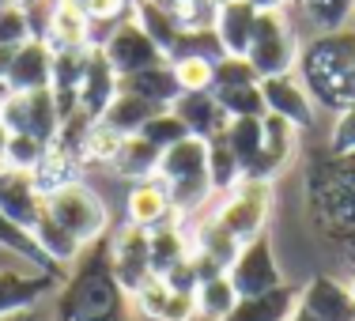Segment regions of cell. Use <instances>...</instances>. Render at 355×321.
<instances>
[{
	"instance_id": "6da1fadb",
	"label": "cell",
	"mask_w": 355,
	"mask_h": 321,
	"mask_svg": "<svg viewBox=\"0 0 355 321\" xmlns=\"http://www.w3.org/2000/svg\"><path fill=\"white\" fill-rule=\"evenodd\" d=\"M302 197L314 231L355 265V155L314 151L302 171Z\"/></svg>"
},
{
	"instance_id": "7a4b0ae2",
	"label": "cell",
	"mask_w": 355,
	"mask_h": 321,
	"mask_svg": "<svg viewBox=\"0 0 355 321\" xmlns=\"http://www.w3.org/2000/svg\"><path fill=\"white\" fill-rule=\"evenodd\" d=\"M53 321H132V299L110 268L106 238L87 246L53 295Z\"/></svg>"
},
{
	"instance_id": "3957f363",
	"label": "cell",
	"mask_w": 355,
	"mask_h": 321,
	"mask_svg": "<svg viewBox=\"0 0 355 321\" xmlns=\"http://www.w3.org/2000/svg\"><path fill=\"white\" fill-rule=\"evenodd\" d=\"M295 76L302 80L314 106L340 114L355 103V27L321 31L302 42Z\"/></svg>"
},
{
	"instance_id": "277c9868",
	"label": "cell",
	"mask_w": 355,
	"mask_h": 321,
	"mask_svg": "<svg viewBox=\"0 0 355 321\" xmlns=\"http://www.w3.org/2000/svg\"><path fill=\"white\" fill-rule=\"evenodd\" d=\"M155 178L171 193L178 219H197L208 208V200L216 197L212 178H208V144L197 137H185L174 148H166Z\"/></svg>"
},
{
	"instance_id": "5b68a950",
	"label": "cell",
	"mask_w": 355,
	"mask_h": 321,
	"mask_svg": "<svg viewBox=\"0 0 355 321\" xmlns=\"http://www.w3.org/2000/svg\"><path fill=\"white\" fill-rule=\"evenodd\" d=\"M46 216L53 219L69 238L80 242L83 250L95 246V242H103L106 234L114 231L110 208L103 205V197H98L87 182H76V185H69V189L46 197Z\"/></svg>"
},
{
	"instance_id": "8992f818",
	"label": "cell",
	"mask_w": 355,
	"mask_h": 321,
	"mask_svg": "<svg viewBox=\"0 0 355 321\" xmlns=\"http://www.w3.org/2000/svg\"><path fill=\"white\" fill-rule=\"evenodd\" d=\"M299 49H302L299 35H295L287 12H261L257 27H253V38H250V49H246V61L261 80L287 76L299 64Z\"/></svg>"
},
{
	"instance_id": "52a82bcc",
	"label": "cell",
	"mask_w": 355,
	"mask_h": 321,
	"mask_svg": "<svg viewBox=\"0 0 355 321\" xmlns=\"http://www.w3.org/2000/svg\"><path fill=\"white\" fill-rule=\"evenodd\" d=\"M212 216L242 242V246L253 238H261L265 227H268V216H272V182L242 178L234 189H227L223 197H219Z\"/></svg>"
},
{
	"instance_id": "ba28073f",
	"label": "cell",
	"mask_w": 355,
	"mask_h": 321,
	"mask_svg": "<svg viewBox=\"0 0 355 321\" xmlns=\"http://www.w3.org/2000/svg\"><path fill=\"white\" fill-rule=\"evenodd\" d=\"M212 95L223 106L227 117H265V98H261V76L250 69L246 57H219Z\"/></svg>"
},
{
	"instance_id": "9c48e42d",
	"label": "cell",
	"mask_w": 355,
	"mask_h": 321,
	"mask_svg": "<svg viewBox=\"0 0 355 321\" xmlns=\"http://www.w3.org/2000/svg\"><path fill=\"white\" fill-rule=\"evenodd\" d=\"M98 49H103V57L110 61V69L117 72V80L166 61V53L148 38V31H140V23L132 19V15H125L121 23H114V27L98 38Z\"/></svg>"
},
{
	"instance_id": "30bf717a",
	"label": "cell",
	"mask_w": 355,
	"mask_h": 321,
	"mask_svg": "<svg viewBox=\"0 0 355 321\" xmlns=\"http://www.w3.org/2000/svg\"><path fill=\"white\" fill-rule=\"evenodd\" d=\"M0 121L8 125V132H27V137L53 144L64 117H61V106H57L53 91L46 87V91H12L4 98Z\"/></svg>"
},
{
	"instance_id": "8fae6325",
	"label": "cell",
	"mask_w": 355,
	"mask_h": 321,
	"mask_svg": "<svg viewBox=\"0 0 355 321\" xmlns=\"http://www.w3.org/2000/svg\"><path fill=\"white\" fill-rule=\"evenodd\" d=\"M106 250H110V268H114L117 284L129 291V299L140 291L144 284L155 276L151 268V246H148V231L132 223H121L106 234Z\"/></svg>"
},
{
	"instance_id": "7c38bea8",
	"label": "cell",
	"mask_w": 355,
	"mask_h": 321,
	"mask_svg": "<svg viewBox=\"0 0 355 321\" xmlns=\"http://www.w3.org/2000/svg\"><path fill=\"white\" fill-rule=\"evenodd\" d=\"M227 276H231L239 299H250V295H265V291L284 287V272H280V261H276V253H272L268 234L246 242V246L239 250V257H234V265L227 268Z\"/></svg>"
},
{
	"instance_id": "4fadbf2b",
	"label": "cell",
	"mask_w": 355,
	"mask_h": 321,
	"mask_svg": "<svg viewBox=\"0 0 355 321\" xmlns=\"http://www.w3.org/2000/svg\"><path fill=\"white\" fill-rule=\"evenodd\" d=\"M57 272L49 268H0V318L38 310L57 295Z\"/></svg>"
},
{
	"instance_id": "5bb4252c",
	"label": "cell",
	"mask_w": 355,
	"mask_h": 321,
	"mask_svg": "<svg viewBox=\"0 0 355 321\" xmlns=\"http://www.w3.org/2000/svg\"><path fill=\"white\" fill-rule=\"evenodd\" d=\"M189 234H193V268H197V280L200 276H212V272H227L242 250V242L212 212H200L197 219H189Z\"/></svg>"
},
{
	"instance_id": "9a60e30c",
	"label": "cell",
	"mask_w": 355,
	"mask_h": 321,
	"mask_svg": "<svg viewBox=\"0 0 355 321\" xmlns=\"http://www.w3.org/2000/svg\"><path fill=\"white\" fill-rule=\"evenodd\" d=\"M261 98H265V114L280 117L287 121L291 129L306 132L310 125H314V98L306 95V87H302V80L295 72L287 76H268V80H261Z\"/></svg>"
},
{
	"instance_id": "2e32d148",
	"label": "cell",
	"mask_w": 355,
	"mask_h": 321,
	"mask_svg": "<svg viewBox=\"0 0 355 321\" xmlns=\"http://www.w3.org/2000/svg\"><path fill=\"white\" fill-rule=\"evenodd\" d=\"M132 310L148 321H197L193 291L166 284L163 276H151V280L132 295Z\"/></svg>"
},
{
	"instance_id": "e0dca14e",
	"label": "cell",
	"mask_w": 355,
	"mask_h": 321,
	"mask_svg": "<svg viewBox=\"0 0 355 321\" xmlns=\"http://www.w3.org/2000/svg\"><path fill=\"white\" fill-rule=\"evenodd\" d=\"M299 306L310 310L318 321H355V295L348 280H336L329 272L310 276L299 287Z\"/></svg>"
},
{
	"instance_id": "ac0fdd59",
	"label": "cell",
	"mask_w": 355,
	"mask_h": 321,
	"mask_svg": "<svg viewBox=\"0 0 355 321\" xmlns=\"http://www.w3.org/2000/svg\"><path fill=\"white\" fill-rule=\"evenodd\" d=\"M0 212L23 231H35V223L46 212V197L38 193L35 178L27 171H4L0 174Z\"/></svg>"
},
{
	"instance_id": "d6986e66",
	"label": "cell",
	"mask_w": 355,
	"mask_h": 321,
	"mask_svg": "<svg viewBox=\"0 0 355 321\" xmlns=\"http://www.w3.org/2000/svg\"><path fill=\"white\" fill-rule=\"evenodd\" d=\"M4 83L8 91H46L53 83V49L42 38H31L19 49H12Z\"/></svg>"
},
{
	"instance_id": "ffe728a7",
	"label": "cell",
	"mask_w": 355,
	"mask_h": 321,
	"mask_svg": "<svg viewBox=\"0 0 355 321\" xmlns=\"http://www.w3.org/2000/svg\"><path fill=\"white\" fill-rule=\"evenodd\" d=\"M117 72L110 69V61L103 57V49H91L87 53V69H83V80H80V91H76V110L87 114L91 121L106 114V106L117 98Z\"/></svg>"
},
{
	"instance_id": "44dd1931",
	"label": "cell",
	"mask_w": 355,
	"mask_h": 321,
	"mask_svg": "<svg viewBox=\"0 0 355 321\" xmlns=\"http://www.w3.org/2000/svg\"><path fill=\"white\" fill-rule=\"evenodd\" d=\"M257 8L250 0H223L216 8V23H212V35L223 49V57H246L253 27H257Z\"/></svg>"
},
{
	"instance_id": "7402d4cb",
	"label": "cell",
	"mask_w": 355,
	"mask_h": 321,
	"mask_svg": "<svg viewBox=\"0 0 355 321\" xmlns=\"http://www.w3.org/2000/svg\"><path fill=\"white\" fill-rule=\"evenodd\" d=\"M125 223L140 227V231H155V227L171 223L174 219V205H171V193L159 178L148 182H132L129 185V197H125Z\"/></svg>"
},
{
	"instance_id": "603a6c76",
	"label": "cell",
	"mask_w": 355,
	"mask_h": 321,
	"mask_svg": "<svg viewBox=\"0 0 355 321\" xmlns=\"http://www.w3.org/2000/svg\"><path fill=\"white\" fill-rule=\"evenodd\" d=\"M295 144H299V129H291L280 117L265 114V140H261V155H257V163H253L250 178L253 182H276V174L291 163Z\"/></svg>"
},
{
	"instance_id": "cb8c5ba5",
	"label": "cell",
	"mask_w": 355,
	"mask_h": 321,
	"mask_svg": "<svg viewBox=\"0 0 355 321\" xmlns=\"http://www.w3.org/2000/svg\"><path fill=\"white\" fill-rule=\"evenodd\" d=\"M148 246H151V268L155 276H166L174 268L193 261V234H189V219H171V223L148 231Z\"/></svg>"
},
{
	"instance_id": "d4e9b609",
	"label": "cell",
	"mask_w": 355,
	"mask_h": 321,
	"mask_svg": "<svg viewBox=\"0 0 355 321\" xmlns=\"http://www.w3.org/2000/svg\"><path fill=\"white\" fill-rule=\"evenodd\" d=\"M83 171H87L83 159L76 155L72 148H64L61 140H53L46 148V155L38 159V166L31 171V178H35L42 197H53V193H61V189H69V185L83 182Z\"/></svg>"
},
{
	"instance_id": "484cf974",
	"label": "cell",
	"mask_w": 355,
	"mask_h": 321,
	"mask_svg": "<svg viewBox=\"0 0 355 321\" xmlns=\"http://www.w3.org/2000/svg\"><path fill=\"white\" fill-rule=\"evenodd\" d=\"M171 110L178 114V121H182L185 129H189V137H197V140H212V137H219V132L227 129V121H231V117L223 114V106L216 103L212 91H197V95H178Z\"/></svg>"
},
{
	"instance_id": "4316f807",
	"label": "cell",
	"mask_w": 355,
	"mask_h": 321,
	"mask_svg": "<svg viewBox=\"0 0 355 321\" xmlns=\"http://www.w3.org/2000/svg\"><path fill=\"white\" fill-rule=\"evenodd\" d=\"M42 42H46L53 53H61V49H91L95 46V27H91V19L83 12H76L69 0H57Z\"/></svg>"
},
{
	"instance_id": "83f0119b",
	"label": "cell",
	"mask_w": 355,
	"mask_h": 321,
	"mask_svg": "<svg viewBox=\"0 0 355 321\" xmlns=\"http://www.w3.org/2000/svg\"><path fill=\"white\" fill-rule=\"evenodd\" d=\"M295 306H299V287L284 284V287H276V291L239 299V306H234L223 321H287L295 314Z\"/></svg>"
},
{
	"instance_id": "f1b7e54d",
	"label": "cell",
	"mask_w": 355,
	"mask_h": 321,
	"mask_svg": "<svg viewBox=\"0 0 355 321\" xmlns=\"http://www.w3.org/2000/svg\"><path fill=\"white\" fill-rule=\"evenodd\" d=\"M117 91H129V95H137V98H148V103L159 106V110H171L174 98L182 95L171 61H159V64H151V69H144V72L125 76V80L117 83Z\"/></svg>"
},
{
	"instance_id": "f546056e",
	"label": "cell",
	"mask_w": 355,
	"mask_h": 321,
	"mask_svg": "<svg viewBox=\"0 0 355 321\" xmlns=\"http://www.w3.org/2000/svg\"><path fill=\"white\" fill-rule=\"evenodd\" d=\"M159 159H163V151L155 148V144H148L144 137H125L121 148H117V159L110 163V171L117 174V178L125 182H148L159 174Z\"/></svg>"
},
{
	"instance_id": "4dcf8cb0",
	"label": "cell",
	"mask_w": 355,
	"mask_h": 321,
	"mask_svg": "<svg viewBox=\"0 0 355 321\" xmlns=\"http://www.w3.org/2000/svg\"><path fill=\"white\" fill-rule=\"evenodd\" d=\"M193 302H197V318L205 321H223L239 306V291H234L231 276L227 272H212V276H200L197 287H193Z\"/></svg>"
},
{
	"instance_id": "1f68e13d",
	"label": "cell",
	"mask_w": 355,
	"mask_h": 321,
	"mask_svg": "<svg viewBox=\"0 0 355 321\" xmlns=\"http://www.w3.org/2000/svg\"><path fill=\"white\" fill-rule=\"evenodd\" d=\"M223 137H227L234 159H239V166H242V178H250L253 163H257V155H261V140H265V117H231Z\"/></svg>"
},
{
	"instance_id": "d6a6232c",
	"label": "cell",
	"mask_w": 355,
	"mask_h": 321,
	"mask_svg": "<svg viewBox=\"0 0 355 321\" xmlns=\"http://www.w3.org/2000/svg\"><path fill=\"white\" fill-rule=\"evenodd\" d=\"M155 114H159V106H151L148 98H137V95H129V91H117V98L106 106V114L98 117V121H106L110 129H117L121 137H137Z\"/></svg>"
},
{
	"instance_id": "836d02e7",
	"label": "cell",
	"mask_w": 355,
	"mask_h": 321,
	"mask_svg": "<svg viewBox=\"0 0 355 321\" xmlns=\"http://www.w3.org/2000/svg\"><path fill=\"white\" fill-rule=\"evenodd\" d=\"M151 4H155L178 31L197 35V31H212L219 0H151Z\"/></svg>"
},
{
	"instance_id": "e575fe53",
	"label": "cell",
	"mask_w": 355,
	"mask_h": 321,
	"mask_svg": "<svg viewBox=\"0 0 355 321\" xmlns=\"http://www.w3.org/2000/svg\"><path fill=\"white\" fill-rule=\"evenodd\" d=\"M205 144H208V178H212V189H216V193L234 189V185L242 182V166H239V159H234V151H231V144H227V137L219 132V137L205 140Z\"/></svg>"
},
{
	"instance_id": "d590c367",
	"label": "cell",
	"mask_w": 355,
	"mask_h": 321,
	"mask_svg": "<svg viewBox=\"0 0 355 321\" xmlns=\"http://www.w3.org/2000/svg\"><path fill=\"white\" fill-rule=\"evenodd\" d=\"M121 132L110 129L106 121H91L87 137H83V148H80V159L83 166H110L117 159V148H121Z\"/></svg>"
},
{
	"instance_id": "8d00e7d4",
	"label": "cell",
	"mask_w": 355,
	"mask_h": 321,
	"mask_svg": "<svg viewBox=\"0 0 355 321\" xmlns=\"http://www.w3.org/2000/svg\"><path fill=\"white\" fill-rule=\"evenodd\" d=\"M306 23L318 31H340L348 27V19L355 15V0H299Z\"/></svg>"
},
{
	"instance_id": "74e56055",
	"label": "cell",
	"mask_w": 355,
	"mask_h": 321,
	"mask_svg": "<svg viewBox=\"0 0 355 321\" xmlns=\"http://www.w3.org/2000/svg\"><path fill=\"white\" fill-rule=\"evenodd\" d=\"M174 69V80H178V91L182 95H197V91H212V80H216V61L212 57H178L171 61Z\"/></svg>"
},
{
	"instance_id": "f35d334b",
	"label": "cell",
	"mask_w": 355,
	"mask_h": 321,
	"mask_svg": "<svg viewBox=\"0 0 355 321\" xmlns=\"http://www.w3.org/2000/svg\"><path fill=\"white\" fill-rule=\"evenodd\" d=\"M0 250H8V253H15V257H23V261H27V268H49V261L42 257L38 242L31 238L23 227H15L4 212H0ZM49 272H57V268H49Z\"/></svg>"
},
{
	"instance_id": "ab89813d",
	"label": "cell",
	"mask_w": 355,
	"mask_h": 321,
	"mask_svg": "<svg viewBox=\"0 0 355 321\" xmlns=\"http://www.w3.org/2000/svg\"><path fill=\"white\" fill-rule=\"evenodd\" d=\"M137 137H144L148 144H155L159 151H166V148H174L178 140H185V137H189V129H185V125L178 121V114H174V110H159V114L151 117L148 125H144V129L137 132Z\"/></svg>"
},
{
	"instance_id": "60d3db41",
	"label": "cell",
	"mask_w": 355,
	"mask_h": 321,
	"mask_svg": "<svg viewBox=\"0 0 355 321\" xmlns=\"http://www.w3.org/2000/svg\"><path fill=\"white\" fill-rule=\"evenodd\" d=\"M35 38L27 19V8L19 4H0V49H19L23 42Z\"/></svg>"
},
{
	"instance_id": "b9f144b4",
	"label": "cell",
	"mask_w": 355,
	"mask_h": 321,
	"mask_svg": "<svg viewBox=\"0 0 355 321\" xmlns=\"http://www.w3.org/2000/svg\"><path fill=\"white\" fill-rule=\"evenodd\" d=\"M49 144L38 140V137H27V132H12V140H8V171H35L38 159L46 155Z\"/></svg>"
},
{
	"instance_id": "7bdbcfd3",
	"label": "cell",
	"mask_w": 355,
	"mask_h": 321,
	"mask_svg": "<svg viewBox=\"0 0 355 321\" xmlns=\"http://www.w3.org/2000/svg\"><path fill=\"white\" fill-rule=\"evenodd\" d=\"M76 12H83L91 19V27H98V23H106V27H114V23H121L125 15L132 12V0H69Z\"/></svg>"
},
{
	"instance_id": "ee69618b",
	"label": "cell",
	"mask_w": 355,
	"mask_h": 321,
	"mask_svg": "<svg viewBox=\"0 0 355 321\" xmlns=\"http://www.w3.org/2000/svg\"><path fill=\"white\" fill-rule=\"evenodd\" d=\"M329 151H336V155H355V103L336 114L333 129H329Z\"/></svg>"
},
{
	"instance_id": "f6af8a7d",
	"label": "cell",
	"mask_w": 355,
	"mask_h": 321,
	"mask_svg": "<svg viewBox=\"0 0 355 321\" xmlns=\"http://www.w3.org/2000/svg\"><path fill=\"white\" fill-rule=\"evenodd\" d=\"M257 12H287L291 4H299V0H250Z\"/></svg>"
},
{
	"instance_id": "bcb514c9",
	"label": "cell",
	"mask_w": 355,
	"mask_h": 321,
	"mask_svg": "<svg viewBox=\"0 0 355 321\" xmlns=\"http://www.w3.org/2000/svg\"><path fill=\"white\" fill-rule=\"evenodd\" d=\"M8 140H12V132H8V125L0 121V174L8 171Z\"/></svg>"
},
{
	"instance_id": "7dc6e473",
	"label": "cell",
	"mask_w": 355,
	"mask_h": 321,
	"mask_svg": "<svg viewBox=\"0 0 355 321\" xmlns=\"http://www.w3.org/2000/svg\"><path fill=\"white\" fill-rule=\"evenodd\" d=\"M0 321H53V318H46L42 310H27V314H12V318H0Z\"/></svg>"
},
{
	"instance_id": "c3c4849f",
	"label": "cell",
	"mask_w": 355,
	"mask_h": 321,
	"mask_svg": "<svg viewBox=\"0 0 355 321\" xmlns=\"http://www.w3.org/2000/svg\"><path fill=\"white\" fill-rule=\"evenodd\" d=\"M8 64H12V49H0V80L8 76Z\"/></svg>"
},
{
	"instance_id": "681fc988",
	"label": "cell",
	"mask_w": 355,
	"mask_h": 321,
	"mask_svg": "<svg viewBox=\"0 0 355 321\" xmlns=\"http://www.w3.org/2000/svg\"><path fill=\"white\" fill-rule=\"evenodd\" d=\"M287 321H318L314 314H310V310H302V306H295V314L287 318Z\"/></svg>"
},
{
	"instance_id": "f907efd6",
	"label": "cell",
	"mask_w": 355,
	"mask_h": 321,
	"mask_svg": "<svg viewBox=\"0 0 355 321\" xmlns=\"http://www.w3.org/2000/svg\"><path fill=\"white\" fill-rule=\"evenodd\" d=\"M344 280H348V287H352V295H355V265H348V276H344Z\"/></svg>"
},
{
	"instance_id": "816d5d0a",
	"label": "cell",
	"mask_w": 355,
	"mask_h": 321,
	"mask_svg": "<svg viewBox=\"0 0 355 321\" xmlns=\"http://www.w3.org/2000/svg\"><path fill=\"white\" fill-rule=\"evenodd\" d=\"M8 95H12V91H8V83L0 80V110H4V98H8Z\"/></svg>"
},
{
	"instance_id": "f5cc1de1",
	"label": "cell",
	"mask_w": 355,
	"mask_h": 321,
	"mask_svg": "<svg viewBox=\"0 0 355 321\" xmlns=\"http://www.w3.org/2000/svg\"><path fill=\"white\" fill-rule=\"evenodd\" d=\"M0 4H19V8H27L31 0H0Z\"/></svg>"
}]
</instances>
